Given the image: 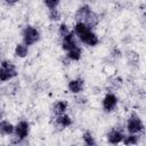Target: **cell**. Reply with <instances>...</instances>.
<instances>
[{"mask_svg": "<svg viewBox=\"0 0 146 146\" xmlns=\"http://www.w3.org/2000/svg\"><path fill=\"white\" fill-rule=\"evenodd\" d=\"M17 74V66L11 60L5 59L0 63V82H8L16 78Z\"/></svg>", "mask_w": 146, "mask_h": 146, "instance_id": "3", "label": "cell"}, {"mask_svg": "<svg viewBox=\"0 0 146 146\" xmlns=\"http://www.w3.org/2000/svg\"><path fill=\"white\" fill-rule=\"evenodd\" d=\"M84 89V80L82 78L71 79L67 82V90L73 95H80Z\"/></svg>", "mask_w": 146, "mask_h": 146, "instance_id": "9", "label": "cell"}, {"mask_svg": "<svg viewBox=\"0 0 146 146\" xmlns=\"http://www.w3.org/2000/svg\"><path fill=\"white\" fill-rule=\"evenodd\" d=\"M0 119H1V111H0Z\"/></svg>", "mask_w": 146, "mask_h": 146, "instance_id": "22", "label": "cell"}, {"mask_svg": "<svg viewBox=\"0 0 146 146\" xmlns=\"http://www.w3.org/2000/svg\"><path fill=\"white\" fill-rule=\"evenodd\" d=\"M124 133L119 129H112L106 135V141L111 145H119L122 143Z\"/></svg>", "mask_w": 146, "mask_h": 146, "instance_id": "10", "label": "cell"}, {"mask_svg": "<svg viewBox=\"0 0 146 146\" xmlns=\"http://www.w3.org/2000/svg\"><path fill=\"white\" fill-rule=\"evenodd\" d=\"M15 125L8 120H0V135L2 136H11L14 135Z\"/></svg>", "mask_w": 146, "mask_h": 146, "instance_id": "15", "label": "cell"}, {"mask_svg": "<svg viewBox=\"0 0 146 146\" xmlns=\"http://www.w3.org/2000/svg\"><path fill=\"white\" fill-rule=\"evenodd\" d=\"M72 31L75 34L76 39H79L80 42L88 47H96L99 43L98 35L94 32L91 27H89L87 24L82 22H75Z\"/></svg>", "mask_w": 146, "mask_h": 146, "instance_id": "1", "label": "cell"}, {"mask_svg": "<svg viewBox=\"0 0 146 146\" xmlns=\"http://www.w3.org/2000/svg\"><path fill=\"white\" fill-rule=\"evenodd\" d=\"M139 135L138 133H128V135H124L123 137V140L121 144H124V145H137L139 143Z\"/></svg>", "mask_w": 146, "mask_h": 146, "instance_id": "16", "label": "cell"}, {"mask_svg": "<svg viewBox=\"0 0 146 146\" xmlns=\"http://www.w3.org/2000/svg\"><path fill=\"white\" fill-rule=\"evenodd\" d=\"M59 3H60V0H43V5L48 10L58 8Z\"/></svg>", "mask_w": 146, "mask_h": 146, "instance_id": "19", "label": "cell"}, {"mask_svg": "<svg viewBox=\"0 0 146 146\" xmlns=\"http://www.w3.org/2000/svg\"><path fill=\"white\" fill-rule=\"evenodd\" d=\"M74 19L75 22H82L84 24H87L89 27L94 29L95 26L98 25L99 23V17L98 15L92 10V8L89 5H82L80 6L75 14H74Z\"/></svg>", "mask_w": 146, "mask_h": 146, "instance_id": "2", "label": "cell"}, {"mask_svg": "<svg viewBox=\"0 0 146 146\" xmlns=\"http://www.w3.org/2000/svg\"><path fill=\"white\" fill-rule=\"evenodd\" d=\"M41 33L38 27L33 25H26L22 31V42L31 47L40 41Z\"/></svg>", "mask_w": 146, "mask_h": 146, "instance_id": "4", "label": "cell"}, {"mask_svg": "<svg viewBox=\"0 0 146 146\" xmlns=\"http://www.w3.org/2000/svg\"><path fill=\"white\" fill-rule=\"evenodd\" d=\"M70 32H71V30H70V27L66 23H60L58 25V35H59V38H63L64 35H66Z\"/></svg>", "mask_w": 146, "mask_h": 146, "instance_id": "20", "label": "cell"}, {"mask_svg": "<svg viewBox=\"0 0 146 146\" xmlns=\"http://www.w3.org/2000/svg\"><path fill=\"white\" fill-rule=\"evenodd\" d=\"M55 124L60 129H66L73 124V120L67 113H63L55 116Z\"/></svg>", "mask_w": 146, "mask_h": 146, "instance_id": "11", "label": "cell"}, {"mask_svg": "<svg viewBox=\"0 0 146 146\" xmlns=\"http://www.w3.org/2000/svg\"><path fill=\"white\" fill-rule=\"evenodd\" d=\"M119 105V98L113 92H107L102 99V107L106 113L113 112Z\"/></svg>", "mask_w": 146, "mask_h": 146, "instance_id": "7", "label": "cell"}, {"mask_svg": "<svg viewBox=\"0 0 146 146\" xmlns=\"http://www.w3.org/2000/svg\"><path fill=\"white\" fill-rule=\"evenodd\" d=\"M48 19H49L50 22H54V23L59 22V21L62 19V13L58 10V8L51 9V10L48 11Z\"/></svg>", "mask_w": 146, "mask_h": 146, "instance_id": "18", "label": "cell"}, {"mask_svg": "<svg viewBox=\"0 0 146 146\" xmlns=\"http://www.w3.org/2000/svg\"><path fill=\"white\" fill-rule=\"evenodd\" d=\"M78 39L75 36V34L73 33V31H71L70 33H67L66 35H64L63 38H60V47L62 49L66 52L67 50L72 49L73 47L78 46Z\"/></svg>", "mask_w": 146, "mask_h": 146, "instance_id": "8", "label": "cell"}, {"mask_svg": "<svg viewBox=\"0 0 146 146\" xmlns=\"http://www.w3.org/2000/svg\"><path fill=\"white\" fill-rule=\"evenodd\" d=\"M29 46H26L25 43L23 42H19V43H16L15 48H14V55L15 57L19 58V59H24L27 57L29 55Z\"/></svg>", "mask_w": 146, "mask_h": 146, "instance_id": "13", "label": "cell"}, {"mask_svg": "<svg viewBox=\"0 0 146 146\" xmlns=\"http://www.w3.org/2000/svg\"><path fill=\"white\" fill-rule=\"evenodd\" d=\"M82 141H83L84 145H88V146H92V145H96L97 144V141H96L92 132L91 131H88V130L82 133Z\"/></svg>", "mask_w": 146, "mask_h": 146, "instance_id": "17", "label": "cell"}, {"mask_svg": "<svg viewBox=\"0 0 146 146\" xmlns=\"http://www.w3.org/2000/svg\"><path fill=\"white\" fill-rule=\"evenodd\" d=\"M3 2H5L7 6L13 7V6H16L17 3H19V2H21V0H3Z\"/></svg>", "mask_w": 146, "mask_h": 146, "instance_id": "21", "label": "cell"}, {"mask_svg": "<svg viewBox=\"0 0 146 146\" xmlns=\"http://www.w3.org/2000/svg\"><path fill=\"white\" fill-rule=\"evenodd\" d=\"M67 110H68V103L64 99H58V100L54 102L51 105V112L55 116L63 114V113H66Z\"/></svg>", "mask_w": 146, "mask_h": 146, "instance_id": "12", "label": "cell"}, {"mask_svg": "<svg viewBox=\"0 0 146 146\" xmlns=\"http://www.w3.org/2000/svg\"><path fill=\"white\" fill-rule=\"evenodd\" d=\"M144 122L141 120V117L136 114V113H132L130 114V116L128 117L127 120V123H125V129L128 131V133H141L144 131Z\"/></svg>", "mask_w": 146, "mask_h": 146, "instance_id": "6", "label": "cell"}, {"mask_svg": "<svg viewBox=\"0 0 146 146\" xmlns=\"http://www.w3.org/2000/svg\"><path fill=\"white\" fill-rule=\"evenodd\" d=\"M30 130H31V125L30 122L27 120H19L16 124H15V129H14V143L15 144H19L22 141H24L29 135H30Z\"/></svg>", "mask_w": 146, "mask_h": 146, "instance_id": "5", "label": "cell"}, {"mask_svg": "<svg viewBox=\"0 0 146 146\" xmlns=\"http://www.w3.org/2000/svg\"><path fill=\"white\" fill-rule=\"evenodd\" d=\"M66 57L71 62H79L81 59V57H82V48L79 44L73 47L72 49L66 51Z\"/></svg>", "mask_w": 146, "mask_h": 146, "instance_id": "14", "label": "cell"}]
</instances>
